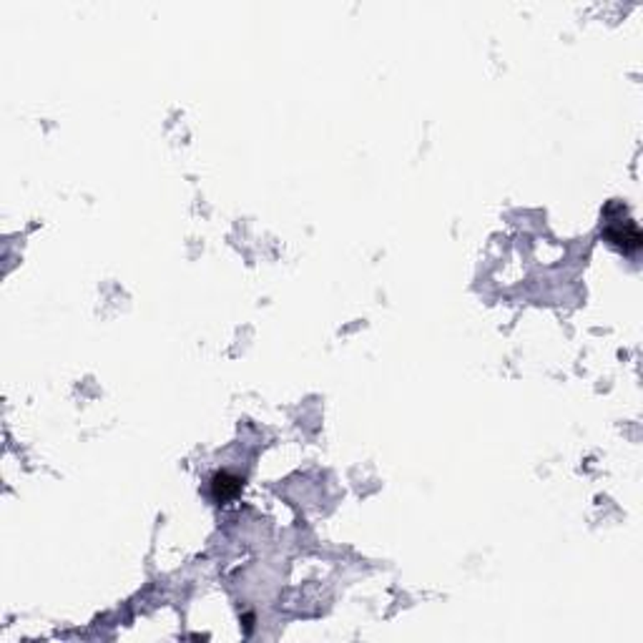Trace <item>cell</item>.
I'll return each instance as SVG.
<instances>
[{"label": "cell", "instance_id": "obj_1", "mask_svg": "<svg viewBox=\"0 0 643 643\" xmlns=\"http://www.w3.org/2000/svg\"><path fill=\"white\" fill-rule=\"evenodd\" d=\"M603 236L609 239V245L621 249L626 254H633L643 246V236L638 224L633 222L626 214V206L621 201H610L603 211Z\"/></svg>", "mask_w": 643, "mask_h": 643}, {"label": "cell", "instance_id": "obj_2", "mask_svg": "<svg viewBox=\"0 0 643 643\" xmlns=\"http://www.w3.org/2000/svg\"><path fill=\"white\" fill-rule=\"evenodd\" d=\"M239 490H242V477L232 475V473H219L211 480V493H214V498L222 500V503L232 500Z\"/></svg>", "mask_w": 643, "mask_h": 643}]
</instances>
